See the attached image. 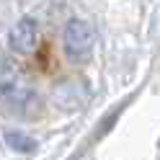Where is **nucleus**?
Segmentation results:
<instances>
[{
    "mask_svg": "<svg viewBox=\"0 0 160 160\" xmlns=\"http://www.w3.org/2000/svg\"><path fill=\"white\" fill-rule=\"evenodd\" d=\"M0 106L5 114L21 119H34L42 108V98L26 83L23 72L5 57L0 59Z\"/></svg>",
    "mask_w": 160,
    "mask_h": 160,
    "instance_id": "nucleus-1",
    "label": "nucleus"
},
{
    "mask_svg": "<svg viewBox=\"0 0 160 160\" xmlns=\"http://www.w3.org/2000/svg\"><path fill=\"white\" fill-rule=\"evenodd\" d=\"M62 44H65V54L72 62H85L93 52V44H96V34H93L91 23L80 21V18H72L65 26Z\"/></svg>",
    "mask_w": 160,
    "mask_h": 160,
    "instance_id": "nucleus-2",
    "label": "nucleus"
},
{
    "mask_svg": "<svg viewBox=\"0 0 160 160\" xmlns=\"http://www.w3.org/2000/svg\"><path fill=\"white\" fill-rule=\"evenodd\" d=\"M8 42H11V49L18 54H31L36 44H39V26L34 18H18L16 26L11 28V36H8Z\"/></svg>",
    "mask_w": 160,
    "mask_h": 160,
    "instance_id": "nucleus-3",
    "label": "nucleus"
},
{
    "mask_svg": "<svg viewBox=\"0 0 160 160\" xmlns=\"http://www.w3.org/2000/svg\"><path fill=\"white\" fill-rule=\"evenodd\" d=\"M5 142L11 150H18V152H34L36 150V142L23 132H5Z\"/></svg>",
    "mask_w": 160,
    "mask_h": 160,
    "instance_id": "nucleus-4",
    "label": "nucleus"
}]
</instances>
